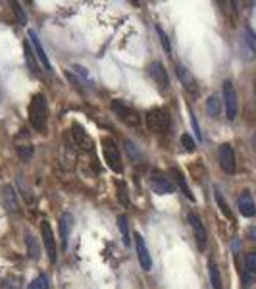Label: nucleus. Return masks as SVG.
<instances>
[{
    "label": "nucleus",
    "mask_w": 256,
    "mask_h": 289,
    "mask_svg": "<svg viewBox=\"0 0 256 289\" xmlns=\"http://www.w3.org/2000/svg\"><path fill=\"white\" fill-rule=\"evenodd\" d=\"M47 120H49V104L43 93L33 95V99L29 102V122L35 127L37 131H43L47 127Z\"/></svg>",
    "instance_id": "f257e3e1"
},
{
    "label": "nucleus",
    "mask_w": 256,
    "mask_h": 289,
    "mask_svg": "<svg viewBox=\"0 0 256 289\" xmlns=\"http://www.w3.org/2000/svg\"><path fill=\"white\" fill-rule=\"evenodd\" d=\"M100 147H102V156H104V162L108 164V168L116 174H122L123 166H122V156H120V149L116 145V141L112 137H102L100 141Z\"/></svg>",
    "instance_id": "f03ea898"
},
{
    "label": "nucleus",
    "mask_w": 256,
    "mask_h": 289,
    "mask_svg": "<svg viewBox=\"0 0 256 289\" xmlns=\"http://www.w3.org/2000/svg\"><path fill=\"white\" fill-rule=\"evenodd\" d=\"M145 122L148 131H152V133H164V131H168V127H170V114H168L166 108H152V110L146 112Z\"/></svg>",
    "instance_id": "7ed1b4c3"
},
{
    "label": "nucleus",
    "mask_w": 256,
    "mask_h": 289,
    "mask_svg": "<svg viewBox=\"0 0 256 289\" xmlns=\"http://www.w3.org/2000/svg\"><path fill=\"white\" fill-rule=\"evenodd\" d=\"M221 93H223V106H225V116L229 122H235L237 118V112H239V99H237V91L233 87V83L227 79L223 81V87H221Z\"/></svg>",
    "instance_id": "20e7f679"
},
{
    "label": "nucleus",
    "mask_w": 256,
    "mask_h": 289,
    "mask_svg": "<svg viewBox=\"0 0 256 289\" xmlns=\"http://www.w3.org/2000/svg\"><path fill=\"white\" fill-rule=\"evenodd\" d=\"M110 108H112V112L116 114L123 124H127V126L131 127H137L141 124V116H139V112L135 110L133 106H127V104L122 101H112Z\"/></svg>",
    "instance_id": "39448f33"
},
{
    "label": "nucleus",
    "mask_w": 256,
    "mask_h": 289,
    "mask_svg": "<svg viewBox=\"0 0 256 289\" xmlns=\"http://www.w3.org/2000/svg\"><path fill=\"white\" fill-rule=\"evenodd\" d=\"M218 162L219 168L225 172V174H235L237 172V160H235V152L229 143H223L219 145L218 149Z\"/></svg>",
    "instance_id": "423d86ee"
},
{
    "label": "nucleus",
    "mask_w": 256,
    "mask_h": 289,
    "mask_svg": "<svg viewBox=\"0 0 256 289\" xmlns=\"http://www.w3.org/2000/svg\"><path fill=\"white\" fill-rule=\"evenodd\" d=\"M41 237H43V243H45V249H47V254H49V260L52 264L58 260V249H56V239H54V231L47 220L41 222Z\"/></svg>",
    "instance_id": "0eeeda50"
},
{
    "label": "nucleus",
    "mask_w": 256,
    "mask_h": 289,
    "mask_svg": "<svg viewBox=\"0 0 256 289\" xmlns=\"http://www.w3.org/2000/svg\"><path fill=\"white\" fill-rule=\"evenodd\" d=\"M70 137H72L73 147L81 152H91L93 151V141L87 135V131L81 126H72L70 127Z\"/></svg>",
    "instance_id": "6e6552de"
},
{
    "label": "nucleus",
    "mask_w": 256,
    "mask_h": 289,
    "mask_svg": "<svg viewBox=\"0 0 256 289\" xmlns=\"http://www.w3.org/2000/svg\"><path fill=\"white\" fill-rule=\"evenodd\" d=\"M150 187H152V191L156 195H171L175 191V185L160 170H152L150 172Z\"/></svg>",
    "instance_id": "1a4fd4ad"
},
{
    "label": "nucleus",
    "mask_w": 256,
    "mask_h": 289,
    "mask_svg": "<svg viewBox=\"0 0 256 289\" xmlns=\"http://www.w3.org/2000/svg\"><path fill=\"white\" fill-rule=\"evenodd\" d=\"M189 224H191V229H193V233H195V241L196 245H198V249H206V229H204V224H202V220H200V216L195 212H189Z\"/></svg>",
    "instance_id": "9d476101"
},
{
    "label": "nucleus",
    "mask_w": 256,
    "mask_h": 289,
    "mask_svg": "<svg viewBox=\"0 0 256 289\" xmlns=\"http://www.w3.org/2000/svg\"><path fill=\"white\" fill-rule=\"evenodd\" d=\"M175 74H177L183 89H185L187 93H191V95H196V93H198V85H196L195 76H193L183 64H175Z\"/></svg>",
    "instance_id": "9b49d317"
},
{
    "label": "nucleus",
    "mask_w": 256,
    "mask_h": 289,
    "mask_svg": "<svg viewBox=\"0 0 256 289\" xmlns=\"http://www.w3.org/2000/svg\"><path fill=\"white\" fill-rule=\"evenodd\" d=\"M29 45H31V49L35 51V56H37V60L43 64V68L47 70V72H52V66H50V60H49V56H47V52H45V47L41 45V39L37 37V33L35 31H29Z\"/></svg>",
    "instance_id": "f8f14e48"
},
{
    "label": "nucleus",
    "mask_w": 256,
    "mask_h": 289,
    "mask_svg": "<svg viewBox=\"0 0 256 289\" xmlns=\"http://www.w3.org/2000/svg\"><path fill=\"white\" fill-rule=\"evenodd\" d=\"M148 76L152 77V81L158 85V89L166 91L170 87V79H168V74H166V68L162 66V62H152L148 66Z\"/></svg>",
    "instance_id": "ddd939ff"
},
{
    "label": "nucleus",
    "mask_w": 256,
    "mask_h": 289,
    "mask_svg": "<svg viewBox=\"0 0 256 289\" xmlns=\"http://www.w3.org/2000/svg\"><path fill=\"white\" fill-rule=\"evenodd\" d=\"M135 237V247H137V256H139V262H141V268L143 270H150L152 268V258H150V254H148V249H146L145 245V239L141 233H133Z\"/></svg>",
    "instance_id": "4468645a"
},
{
    "label": "nucleus",
    "mask_w": 256,
    "mask_h": 289,
    "mask_svg": "<svg viewBox=\"0 0 256 289\" xmlns=\"http://www.w3.org/2000/svg\"><path fill=\"white\" fill-rule=\"evenodd\" d=\"M241 45L244 47V51H246V60H252L256 54V37L254 33H252V29L248 26L243 27V39H241Z\"/></svg>",
    "instance_id": "2eb2a0df"
},
{
    "label": "nucleus",
    "mask_w": 256,
    "mask_h": 289,
    "mask_svg": "<svg viewBox=\"0 0 256 289\" xmlns=\"http://www.w3.org/2000/svg\"><path fill=\"white\" fill-rule=\"evenodd\" d=\"M73 227V216L70 212H64L60 218V239L62 249H68V237H70V229Z\"/></svg>",
    "instance_id": "dca6fc26"
},
{
    "label": "nucleus",
    "mask_w": 256,
    "mask_h": 289,
    "mask_svg": "<svg viewBox=\"0 0 256 289\" xmlns=\"http://www.w3.org/2000/svg\"><path fill=\"white\" fill-rule=\"evenodd\" d=\"M239 210L243 216L246 218H252L256 214V206H254V201H252V195L248 191H244L243 195L239 197Z\"/></svg>",
    "instance_id": "f3484780"
},
{
    "label": "nucleus",
    "mask_w": 256,
    "mask_h": 289,
    "mask_svg": "<svg viewBox=\"0 0 256 289\" xmlns=\"http://www.w3.org/2000/svg\"><path fill=\"white\" fill-rule=\"evenodd\" d=\"M2 201H4V206L12 212H20V202H18V197L14 193V189L10 185H4L2 187Z\"/></svg>",
    "instance_id": "a211bd4d"
},
{
    "label": "nucleus",
    "mask_w": 256,
    "mask_h": 289,
    "mask_svg": "<svg viewBox=\"0 0 256 289\" xmlns=\"http://www.w3.org/2000/svg\"><path fill=\"white\" fill-rule=\"evenodd\" d=\"M171 176L175 177V183H177V187L181 189V193L189 199V201H195V195L191 193V189L187 185V181H185V176H183L181 172L177 170V168H171Z\"/></svg>",
    "instance_id": "6ab92c4d"
},
{
    "label": "nucleus",
    "mask_w": 256,
    "mask_h": 289,
    "mask_svg": "<svg viewBox=\"0 0 256 289\" xmlns=\"http://www.w3.org/2000/svg\"><path fill=\"white\" fill-rule=\"evenodd\" d=\"M25 247H27V254L37 260L39 254H41V247H39V241L35 239V235L31 231H25Z\"/></svg>",
    "instance_id": "aec40b11"
},
{
    "label": "nucleus",
    "mask_w": 256,
    "mask_h": 289,
    "mask_svg": "<svg viewBox=\"0 0 256 289\" xmlns=\"http://www.w3.org/2000/svg\"><path fill=\"white\" fill-rule=\"evenodd\" d=\"M208 276H210V285L212 289H221V276H219L218 264L214 258L208 260Z\"/></svg>",
    "instance_id": "412c9836"
},
{
    "label": "nucleus",
    "mask_w": 256,
    "mask_h": 289,
    "mask_svg": "<svg viewBox=\"0 0 256 289\" xmlns=\"http://www.w3.org/2000/svg\"><path fill=\"white\" fill-rule=\"evenodd\" d=\"M24 54H25V62L31 68V72H33V74H39V64H37L35 60V54H33V49H31L29 41H24Z\"/></svg>",
    "instance_id": "4be33fe9"
},
{
    "label": "nucleus",
    "mask_w": 256,
    "mask_h": 289,
    "mask_svg": "<svg viewBox=\"0 0 256 289\" xmlns=\"http://www.w3.org/2000/svg\"><path fill=\"white\" fill-rule=\"evenodd\" d=\"M118 227H120V231H122V239H123V245H131V237H129V224H127V218H125V214H120L118 216Z\"/></svg>",
    "instance_id": "5701e85b"
},
{
    "label": "nucleus",
    "mask_w": 256,
    "mask_h": 289,
    "mask_svg": "<svg viewBox=\"0 0 256 289\" xmlns=\"http://www.w3.org/2000/svg\"><path fill=\"white\" fill-rule=\"evenodd\" d=\"M206 112L208 116H212V118H218L219 112H221V102H219L218 97H210L206 101Z\"/></svg>",
    "instance_id": "b1692460"
},
{
    "label": "nucleus",
    "mask_w": 256,
    "mask_h": 289,
    "mask_svg": "<svg viewBox=\"0 0 256 289\" xmlns=\"http://www.w3.org/2000/svg\"><path fill=\"white\" fill-rule=\"evenodd\" d=\"M50 287V281H49V276L47 274H41V276H37L29 285H27V289H49Z\"/></svg>",
    "instance_id": "393cba45"
},
{
    "label": "nucleus",
    "mask_w": 256,
    "mask_h": 289,
    "mask_svg": "<svg viewBox=\"0 0 256 289\" xmlns=\"http://www.w3.org/2000/svg\"><path fill=\"white\" fill-rule=\"evenodd\" d=\"M214 193H216V202H218V206H219V210L225 214L229 220H233V214L231 210H229V204L223 201V197H221V193H219V189H214Z\"/></svg>",
    "instance_id": "a878e982"
},
{
    "label": "nucleus",
    "mask_w": 256,
    "mask_h": 289,
    "mask_svg": "<svg viewBox=\"0 0 256 289\" xmlns=\"http://www.w3.org/2000/svg\"><path fill=\"white\" fill-rule=\"evenodd\" d=\"M12 10L14 14H16V18H18V24H20V26H25V24H27V16H25V12L22 10L20 2H12Z\"/></svg>",
    "instance_id": "bb28decb"
},
{
    "label": "nucleus",
    "mask_w": 256,
    "mask_h": 289,
    "mask_svg": "<svg viewBox=\"0 0 256 289\" xmlns=\"http://www.w3.org/2000/svg\"><path fill=\"white\" fill-rule=\"evenodd\" d=\"M18 154H20V158H22L24 162H29L31 156H33V147H29V145H20V147H18Z\"/></svg>",
    "instance_id": "cd10ccee"
},
{
    "label": "nucleus",
    "mask_w": 256,
    "mask_h": 289,
    "mask_svg": "<svg viewBox=\"0 0 256 289\" xmlns=\"http://www.w3.org/2000/svg\"><path fill=\"white\" fill-rule=\"evenodd\" d=\"M181 143H183V149H185L187 152H193L196 149V147H195V139L191 137L189 133H183V135H181Z\"/></svg>",
    "instance_id": "c85d7f7f"
},
{
    "label": "nucleus",
    "mask_w": 256,
    "mask_h": 289,
    "mask_svg": "<svg viewBox=\"0 0 256 289\" xmlns=\"http://www.w3.org/2000/svg\"><path fill=\"white\" fill-rule=\"evenodd\" d=\"M156 33H158V37H160V45L164 47V51L170 54V52H171V47H170V41H168V35L164 33V29H162L160 26L156 27Z\"/></svg>",
    "instance_id": "c756f323"
},
{
    "label": "nucleus",
    "mask_w": 256,
    "mask_h": 289,
    "mask_svg": "<svg viewBox=\"0 0 256 289\" xmlns=\"http://www.w3.org/2000/svg\"><path fill=\"white\" fill-rule=\"evenodd\" d=\"M246 272H250V274H256V252L250 251L246 254V268H244Z\"/></svg>",
    "instance_id": "7c9ffc66"
},
{
    "label": "nucleus",
    "mask_w": 256,
    "mask_h": 289,
    "mask_svg": "<svg viewBox=\"0 0 256 289\" xmlns=\"http://www.w3.org/2000/svg\"><path fill=\"white\" fill-rule=\"evenodd\" d=\"M125 151H127V154H129V158H133V160H141V158H143L141 152L135 149V145L131 143V141H125Z\"/></svg>",
    "instance_id": "2f4dec72"
},
{
    "label": "nucleus",
    "mask_w": 256,
    "mask_h": 289,
    "mask_svg": "<svg viewBox=\"0 0 256 289\" xmlns=\"http://www.w3.org/2000/svg\"><path fill=\"white\" fill-rule=\"evenodd\" d=\"M20 285H22V281H20V279H14V277L2 281V289H20Z\"/></svg>",
    "instance_id": "473e14b6"
},
{
    "label": "nucleus",
    "mask_w": 256,
    "mask_h": 289,
    "mask_svg": "<svg viewBox=\"0 0 256 289\" xmlns=\"http://www.w3.org/2000/svg\"><path fill=\"white\" fill-rule=\"evenodd\" d=\"M252 283H254V274H250V272H243V285L244 289H250L252 287Z\"/></svg>",
    "instance_id": "72a5a7b5"
},
{
    "label": "nucleus",
    "mask_w": 256,
    "mask_h": 289,
    "mask_svg": "<svg viewBox=\"0 0 256 289\" xmlns=\"http://www.w3.org/2000/svg\"><path fill=\"white\" fill-rule=\"evenodd\" d=\"M191 126H193V129H195V137L200 141L202 139V135H200V127H198V122H196L195 114H193V110H191Z\"/></svg>",
    "instance_id": "f704fd0d"
}]
</instances>
